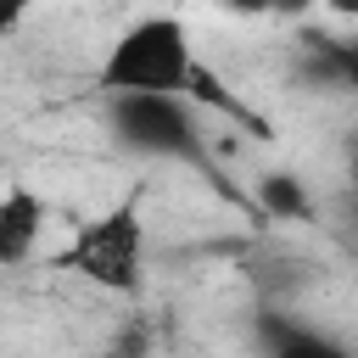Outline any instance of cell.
I'll return each mask as SVG.
<instances>
[{
    "instance_id": "5",
    "label": "cell",
    "mask_w": 358,
    "mask_h": 358,
    "mask_svg": "<svg viewBox=\"0 0 358 358\" xmlns=\"http://www.w3.org/2000/svg\"><path fill=\"white\" fill-rule=\"evenodd\" d=\"M39 6H45V0H0V39H11V34H17Z\"/></svg>"
},
{
    "instance_id": "7",
    "label": "cell",
    "mask_w": 358,
    "mask_h": 358,
    "mask_svg": "<svg viewBox=\"0 0 358 358\" xmlns=\"http://www.w3.org/2000/svg\"><path fill=\"white\" fill-rule=\"evenodd\" d=\"M330 6H336L341 17H352V11H358V0H330Z\"/></svg>"
},
{
    "instance_id": "4",
    "label": "cell",
    "mask_w": 358,
    "mask_h": 358,
    "mask_svg": "<svg viewBox=\"0 0 358 358\" xmlns=\"http://www.w3.org/2000/svg\"><path fill=\"white\" fill-rule=\"evenodd\" d=\"M50 229V196L34 190L28 179L0 185V268H22L39 257Z\"/></svg>"
},
{
    "instance_id": "2",
    "label": "cell",
    "mask_w": 358,
    "mask_h": 358,
    "mask_svg": "<svg viewBox=\"0 0 358 358\" xmlns=\"http://www.w3.org/2000/svg\"><path fill=\"white\" fill-rule=\"evenodd\" d=\"M56 268L90 280L106 296H134L151 268V229L140 196H117L112 207L73 224V235L56 246Z\"/></svg>"
},
{
    "instance_id": "6",
    "label": "cell",
    "mask_w": 358,
    "mask_h": 358,
    "mask_svg": "<svg viewBox=\"0 0 358 358\" xmlns=\"http://www.w3.org/2000/svg\"><path fill=\"white\" fill-rule=\"evenodd\" d=\"M229 11H246V17H268V11H296L302 0H224Z\"/></svg>"
},
{
    "instance_id": "3",
    "label": "cell",
    "mask_w": 358,
    "mask_h": 358,
    "mask_svg": "<svg viewBox=\"0 0 358 358\" xmlns=\"http://www.w3.org/2000/svg\"><path fill=\"white\" fill-rule=\"evenodd\" d=\"M106 101V129L123 151L151 157V162H201L207 134L201 112L190 95H101Z\"/></svg>"
},
{
    "instance_id": "1",
    "label": "cell",
    "mask_w": 358,
    "mask_h": 358,
    "mask_svg": "<svg viewBox=\"0 0 358 358\" xmlns=\"http://www.w3.org/2000/svg\"><path fill=\"white\" fill-rule=\"evenodd\" d=\"M201 56L190 39V22L173 11L134 17L112 34L106 56L95 62L101 95H196L201 90Z\"/></svg>"
}]
</instances>
